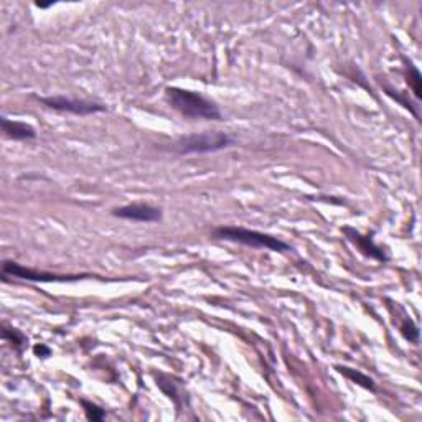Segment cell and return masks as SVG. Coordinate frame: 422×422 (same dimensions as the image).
I'll use <instances>...</instances> for the list:
<instances>
[{
	"instance_id": "6da1fadb",
	"label": "cell",
	"mask_w": 422,
	"mask_h": 422,
	"mask_svg": "<svg viewBox=\"0 0 422 422\" xmlns=\"http://www.w3.org/2000/svg\"><path fill=\"white\" fill-rule=\"evenodd\" d=\"M165 98L175 111L188 119L221 121L223 117L217 103L197 91L183 90V88H167Z\"/></svg>"
},
{
	"instance_id": "7a4b0ae2",
	"label": "cell",
	"mask_w": 422,
	"mask_h": 422,
	"mask_svg": "<svg viewBox=\"0 0 422 422\" xmlns=\"http://www.w3.org/2000/svg\"><path fill=\"white\" fill-rule=\"evenodd\" d=\"M213 238L223 239V241L239 243L254 249H269V251L276 252H285L290 249L289 244L276 238V236L259 233V231L254 230H246V228L241 226H219L213 231Z\"/></svg>"
},
{
	"instance_id": "3957f363",
	"label": "cell",
	"mask_w": 422,
	"mask_h": 422,
	"mask_svg": "<svg viewBox=\"0 0 422 422\" xmlns=\"http://www.w3.org/2000/svg\"><path fill=\"white\" fill-rule=\"evenodd\" d=\"M234 139L228 136L226 132H200L192 136L181 137L175 143V149L179 154H208V152H218L231 147Z\"/></svg>"
},
{
	"instance_id": "277c9868",
	"label": "cell",
	"mask_w": 422,
	"mask_h": 422,
	"mask_svg": "<svg viewBox=\"0 0 422 422\" xmlns=\"http://www.w3.org/2000/svg\"><path fill=\"white\" fill-rule=\"evenodd\" d=\"M2 276L7 277H19V279L32 281V282H68L83 279L84 276H58V274L37 271V269L25 268V265L14 263V261H6L2 264Z\"/></svg>"
},
{
	"instance_id": "5b68a950",
	"label": "cell",
	"mask_w": 422,
	"mask_h": 422,
	"mask_svg": "<svg viewBox=\"0 0 422 422\" xmlns=\"http://www.w3.org/2000/svg\"><path fill=\"white\" fill-rule=\"evenodd\" d=\"M40 101L46 106V108L54 109V111L60 112L74 114V116H90V114L106 111V106L99 103L66 98V96H52V98H41Z\"/></svg>"
},
{
	"instance_id": "8992f818",
	"label": "cell",
	"mask_w": 422,
	"mask_h": 422,
	"mask_svg": "<svg viewBox=\"0 0 422 422\" xmlns=\"http://www.w3.org/2000/svg\"><path fill=\"white\" fill-rule=\"evenodd\" d=\"M112 214L116 218L129 219V221L139 223H157L162 219V210L157 206H152L147 203H132L114 208Z\"/></svg>"
},
{
	"instance_id": "52a82bcc",
	"label": "cell",
	"mask_w": 422,
	"mask_h": 422,
	"mask_svg": "<svg viewBox=\"0 0 422 422\" xmlns=\"http://www.w3.org/2000/svg\"><path fill=\"white\" fill-rule=\"evenodd\" d=\"M0 128L6 137L12 139V141H30V139L37 137V130L33 125L27 124V122L20 121H10L7 117L0 119Z\"/></svg>"
},
{
	"instance_id": "ba28073f",
	"label": "cell",
	"mask_w": 422,
	"mask_h": 422,
	"mask_svg": "<svg viewBox=\"0 0 422 422\" xmlns=\"http://www.w3.org/2000/svg\"><path fill=\"white\" fill-rule=\"evenodd\" d=\"M345 233H347L350 241L354 243V246H358V249H360L363 254L373 257V259H376V261H381V263H386L388 256L385 254V251L371 241V238H368V236H363L358 233V231L350 230V228L345 230Z\"/></svg>"
},
{
	"instance_id": "9c48e42d",
	"label": "cell",
	"mask_w": 422,
	"mask_h": 422,
	"mask_svg": "<svg viewBox=\"0 0 422 422\" xmlns=\"http://www.w3.org/2000/svg\"><path fill=\"white\" fill-rule=\"evenodd\" d=\"M336 371L343 374V376H347L348 379H352V381L356 383V385L366 388V390L374 391V381H373V379L366 376V374L360 373V371L347 368V366H336Z\"/></svg>"
},
{
	"instance_id": "30bf717a",
	"label": "cell",
	"mask_w": 422,
	"mask_h": 422,
	"mask_svg": "<svg viewBox=\"0 0 422 422\" xmlns=\"http://www.w3.org/2000/svg\"><path fill=\"white\" fill-rule=\"evenodd\" d=\"M399 330L408 341H412V343H417V341H419V328L416 327V323L412 322L411 319H404L403 323H401Z\"/></svg>"
},
{
	"instance_id": "8fae6325",
	"label": "cell",
	"mask_w": 422,
	"mask_h": 422,
	"mask_svg": "<svg viewBox=\"0 0 422 422\" xmlns=\"http://www.w3.org/2000/svg\"><path fill=\"white\" fill-rule=\"evenodd\" d=\"M2 336L6 339L8 343L12 345L15 350H22V347L25 343H27V339L20 333L19 330H15V328H3Z\"/></svg>"
},
{
	"instance_id": "7c38bea8",
	"label": "cell",
	"mask_w": 422,
	"mask_h": 422,
	"mask_svg": "<svg viewBox=\"0 0 422 422\" xmlns=\"http://www.w3.org/2000/svg\"><path fill=\"white\" fill-rule=\"evenodd\" d=\"M408 83L409 86L412 88V91H414V96L417 99H421L422 96V88H421V73L419 70L416 68L412 63H409V76H408Z\"/></svg>"
},
{
	"instance_id": "4fadbf2b",
	"label": "cell",
	"mask_w": 422,
	"mask_h": 422,
	"mask_svg": "<svg viewBox=\"0 0 422 422\" xmlns=\"http://www.w3.org/2000/svg\"><path fill=\"white\" fill-rule=\"evenodd\" d=\"M81 404L84 406V411H86L88 419H91V421L104 419V416H106L104 409L98 408L96 404H92V403H88V401H84V399L81 401Z\"/></svg>"
},
{
	"instance_id": "5bb4252c",
	"label": "cell",
	"mask_w": 422,
	"mask_h": 422,
	"mask_svg": "<svg viewBox=\"0 0 422 422\" xmlns=\"http://www.w3.org/2000/svg\"><path fill=\"white\" fill-rule=\"evenodd\" d=\"M33 352H35V354H38V356H41V358H46L52 354V350H50L48 347H45V345H37V347L33 348Z\"/></svg>"
}]
</instances>
